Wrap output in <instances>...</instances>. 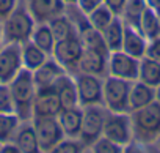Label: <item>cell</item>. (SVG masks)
<instances>
[{
  "label": "cell",
  "mask_w": 160,
  "mask_h": 153,
  "mask_svg": "<svg viewBox=\"0 0 160 153\" xmlns=\"http://www.w3.org/2000/svg\"><path fill=\"white\" fill-rule=\"evenodd\" d=\"M155 101H157V103L160 104V85H158V87L155 89Z\"/></svg>",
  "instance_id": "obj_40"
},
{
  "label": "cell",
  "mask_w": 160,
  "mask_h": 153,
  "mask_svg": "<svg viewBox=\"0 0 160 153\" xmlns=\"http://www.w3.org/2000/svg\"><path fill=\"white\" fill-rule=\"evenodd\" d=\"M132 82L107 76L104 79V104L110 112H129V93Z\"/></svg>",
  "instance_id": "obj_4"
},
{
  "label": "cell",
  "mask_w": 160,
  "mask_h": 153,
  "mask_svg": "<svg viewBox=\"0 0 160 153\" xmlns=\"http://www.w3.org/2000/svg\"><path fill=\"white\" fill-rule=\"evenodd\" d=\"M115 18V14L102 3L101 7H98L96 10H93L90 14H87V19H88V22L96 29V30H99L101 33L107 29V25L112 22V19Z\"/></svg>",
  "instance_id": "obj_28"
},
{
  "label": "cell",
  "mask_w": 160,
  "mask_h": 153,
  "mask_svg": "<svg viewBox=\"0 0 160 153\" xmlns=\"http://www.w3.org/2000/svg\"><path fill=\"white\" fill-rule=\"evenodd\" d=\"M32 41L39 47L42 49L46 54H52L53 52V47H55V38L52 35V30L49 27V24H41L38 25L33 33H32Z\"/></svg>",
  "instance_id": "obj_25"
},
{
  "label": "cell",
  "mask_w": 160,
  "mask_h": 153,
  "mask_svg": "<svg viewBox=\"0 0 160 153\" xmlns=\"http://www.w3.org/2000/svg\"><path fill=\"white\" fill-rule=\"evenodd\" d=\"M13 142L19 147L22 153H44L39 147V142L32 123H25L19 126L13 137Z\"/></svg>",
  "instance_id": "obj_20"
},
{
  "label": "cell",
  "mask_w": 160,
  "mask_h": 153,
  "mask_svg": "<svg viewBox=\"0 0 160 153\" xmlns=\"http://www.w3.org/2000/svg\"><path fill=\"white\" fill-rule=\"evenodd\" d=\"M21 57H22V66L28 71H35L38 69L46 60H47V54L39 49L33 41H25L21 46Z\"/></svg>",
  "instance_id": "obj_22"
},
{
  "label": "cell",
  "mask_w": 160,
  "mask_h": 153,
  "mask_svg": "<svg viewBox=\"0 0 160 153\" xmlns=\"http://www.w3.org/2000/svg\"><path fill=\"white\" fill-rule=\"evenodd\" d=\"M122 153H160L155 144H140L132 140L122 148Z\"/></svg>",
  "instance_id": "obj_33"
},
{
  "label": "cell",
  "mask_w": 160,
  "mask_h": 153,
  "mask_svg": "<svg viewBox=\"0 0 160 153\" xmlns=\"http://www.w3.org/2000/svg\"><path fill=\"white\" fill-rule=\"evenodd\" d=\"M19 118L16 114H0V144L13 140L18 128Z\"/></svg>",
  "instance_id": "obj_27"
},
{
  "label": "cell",
  "mask_w": 160,
  "mask_h": 153,
  "mask_svg": "<svg viewBox=\"0 0 160 153\" xmlns=\"http://www.w3.org/2000/svg\"><path fill=\"white\" fill-rule=\"evenodd\" d=\"M8 85L14 103V114L21 122H28L33 118V100L36 93L33 73L22 68Z\"/></svg>",
  "instance_id": "obj_2"
},
{
  "label": "cell",
  "mask_w": 160,
  "mask_h": 153,
  "mask_svg": "<svg viewBox=\"0 0 160 153\" xmlns=\"http://www.w3.org/2000/svg\"><path fill=\"white\" fill-rule=\"evenodd\" d=\"M152 101H155V89L140 81H133L130 87V93H129V112L141 109L151 104Z\"/></svg>",
  "instance_id": "obj_19"
},
{
  "label": "cell",
  "mask_w": 160,
  "mask_h": 153,
  "mask_svg": "<svg viewBox=\"0 0 160 153\" xmlns=\"http://www.w3.org/2000/svg\"><path fill=\"white\" fill-rule=\"evenodd\" d=\"M0 114H14V103L8 84H0Z\"/></svg>",
  "instance_id": "obj_32"
},
{
  "label": "cell",
  "mask_w": 160,
  "mask_h": 153,
  "mask_svg": "<svg viewBox=\"0 0 160 153\" xmlns=\"http://www.w3.org/2000/svg\"><path fill=\"white\" fill-rule=\"evenodd\" d=\"M57 118L66 137H78L80 128H82V120H83V107L77 106L71 109H61Z\"/></svg>",
  "instance_id": "obj_18"
},
{
  "label": "cell",
  "mask_w": 160,
  "mask_h": 153,
  "mask_svg": "<svg viewBox=\"0 0 160 153\" xmlns=\"http://www.w3.org/2000/svg\"><path fill=\"white\" fill-rule=\"evenodd\" d=\"M75 85L80 107L104 104V81L99 76L80 73L75 76Z\"/></svg>",
  "instance_id": "obj_6"
},
{
  "label": "cell",
  "mask_w": 160,
  "mask_h": 153,
  "mask_svg": "<svg viewBox=\"0 0 160 153\" xmlns=\"http://www.w3.org/2000/svg\"><path fill=\"white\" fill-rule=\"evenodd\" d=\"M146 55L157 60V62H160V36H157V38H154L148 43Z\"/></svg>",
  "instance_id": "obj_36"
},
{
  "label": "cell",
  "mask_w": 160,
  "mask_h": 153,
  "mask_svg": "<svg viewBox=\"0 0 160 153\" xmlns=\"http://www.w3.org/2000/svg\"><path fill=\"white\" fill-rule=\"evenodd\" d=\"M2 38H3V30L0 29V49H2Z\"/></svg>",
  "instance_id": "obj_41"
},
{
  "label": "cell",
  "mask_w": 160,
  "mask_h": 153,
  "mask_svg": "<svg viewBox=\"0 0 160 153\" xmlns=\"http://www.w3.org/2000/svg\"><path fill=\"white\" fill-rule=\"evenodd\" d=\"M140 69V58H135L122 51L110 52L108 55V76L126 81H137Z\"/></svg>",
  "instance_id": "obj_10"
},
{
  "label": "cell",
  "mask_w": 160,
  "mask_h": 153,
  "mask_svg": "<svg viewBox=\"0 0 160 153\" xmlns=\"http://www.w3.org/2000/svg\"><path fill=\"white\" fill-rule=\"evenodd\" d=\"M0 145H2V144H0Z\"/></svg>",
  "instance_id": "obj_45"
},
{
  "label": "cell",
  "mask_w": 160,
  "mask_h": 153,
  "mask_svg": "<svg viewBox=\"0 0 160 153\" xmlns=\"http://www.w3.org/2000/svg\"><path fill=\"white\" fill-rule=\"evenodd\" d=\"M61 103L53 85L36 89L33 100V117H58Z\"/></svg>",
  "instance_id": "obj_12"
},
{
  "label": "cell",
  "mask_w": 160,
  "mask_h": 153,
  "mask_svg": "<svg viewBox=\"0 0 160 153\" xmlns=\"http://www.w3.org/2000/svg\"><path fill=\"white\" fill-rule=\"evenodd\" d=\"M22 68L19 44L10 43L7 47L0 49V84H10Z\"/></svg>",
  "instance_id": "obj_11"
},
{
  "label": "cell",
  "mask_w": 160,
  "mask_h": 153,
  "mask_svg": "<svg viewBox=\"0 0 160 153\" xmlns=\"http://www.w3.org/2000/svg\"><path fill=\"white\" fill-rule=\"evenodd\" d=\"M49 27H50V30H52V35H53V38H55V43H57V41H61V40H66V38H69V36L77 35V33H75V29H74V25H72V22H71L66 16H63V14H60V16L50 19V21H49Z\"/></svg>",
  "instance_id": "obj_26"
},
{
  "label": "cell",
  "mask_w": 160,
  "mask_h": 153,
  "mask_svg": "<svg viewBox=\"0 0 160 153\" xmlns=\"http://www.w3.org/2000/svg\"><path fill=\"white\" fill-rule=\"evenodd\" d=\"M64 68L55 60H46L38 69L33 71V81L36 89H44V87H50L55 84V81L60 78L61 74H64Z\"/></svg>",
  "instance_id": "obj_16"
},
{
  "label": "cell",
  "mask_w": 160,
  "mask_h": 153,
  "mask_svg": "<svg viewBox=\"0 0 160 153\" xmlns=\"http://www.w3.org/2000/svg\"><path fill=\"white\" fill-rule=\"evenodd\" d=\"M102 3H104V0H77V5L83 14H90L93 10H96Z\"/></svg>",
  "instance_id": "obj_35"
},
{
  "label": "cell",
  "mask_w": 160,
  "mask_h": 153,
  "mask_svg": "<svg viewBox=\"0 0 160 153\" xmlns=\"http://www.w3.org/2000/svg\"><path fill=\"white\" fill-rule=\"evenodd\" d=\"M90 148H91V153H122L124 147H121L116 142L101 136Z\"/></svg>",
  "instance_id": "obj_31"
},
{
  "label": "cell",
  "mask_w": 160,
  "mask_h": 153,
  "mask_svg": "<svg viewBox=\"0 0 160 153\" xmlns=\"http://www.w3.org/2000/svg\"><path fill=\"white\" fill-rule=\"evenodd\" d=\"M102 35H104L105 44H107L110 52L121 51L122 38H124V22L121 21V18L115 16L112 19V22L107 25V29L102 32Z\"/></svg>",
  "instance_id": "obj_23"
},
{
  "label": "cell",
  "mask_w": 160,
  "mask_h": 153,
  "mask_svg": "<svg viewBox=\"0 0 160 153\" xmlns=\"http://www.w3.org/2000/svg\"><path fill=\"white\" fill-rule=\"evenodd\" d=\"M83 153H91V151H83Z\"/></svg>",
  "instance_id": "obj_44"
},
{
  "label": "cell",
  "mask_w": 160,
  "mask_h": 153,
  "mask_svg": "<svg viewBox=\"0 0 160 153\" xmlns=\"http://www.w3.org/2000/svg\"><path fill=\"white\" fill-rule=\"evenodd\" d=\"M127 0H104V5L115 14V16H121L124 13Z\"/></svg>",
  "instance_id": "obj_34"
},
{
  "label": "cell",
  "mask_w": 160,
  "mask_h": 153,
  "mask_svg": "<svg viewBox=\"0 0 160 153\" xmlns=\"http://www.w3.org/2000/svg\"><path fill=\"white\" fill-rule=\"evenodd\" d=\"M32 125L35 128L39 147L44 153H47L50 148H53L60 140L66 137L57 117H33Z\"/></svg>",
  "instance_id": "obj_8"
},
{
  "label": "cell",
  "mask_w": 160,
  "mask_h": 153,
  "mask_svg": "<svg viewBox=\"0 0 160 153\" xmlns=\"http://www.w3.org/2000/svg\"><path fill=\"white\" fill-rule=\"evenodd\" d=\"M129 114L133 140L140 144H155L160 136V104L152 101L151 104Z\"/></svg>",
  "instance_id": "obj_1"
},
{
  "label": "cell",
  "mask_w": 160,
  "mask_h": 153,
  "mask_svg": "<svg viewBox=\"0 0 160 153\" xmlns=\"http://www.w3.org/2000/svg\"><path fill=\"white\" fill-rule=\"evenodd\" d=\"M35 30V19L25 8H14V11L5 19L3 25V38L8 43L24 44L32 40V33Z\"/></svg>",
  "instance_id": "obj_3"
},
{
  "label": "cell",
  "mask_w": 160,
  "mask_h": 153,
  "mask_svg": "<svg viewBox=\"0 0 160 153\" xmlns=\"http://www.w3.org/2000/svg\"><path fill=\"white\" fill-rule=\"evenodd\" d=\"M102 136L116 142L121 147H126L127 144H130L133 140L130 114L129 112H110V111H107Z\"/></svg>",
  "instance_id": "obj_5"
},
{
  "label": "cell",
  "mask_w": 160,
  "mask_h": 153,
  "mask_svg": "<svg viewBox=\"0 0 160 153\" xmlns=\"http://www.w3.org/2000/svg\"><path fill=\"white\" fill-rule=\"evenodd\" d=\"M105 115H107V111L102 106L83 107V120H82L78 139L83 142L85 147H91L102 136Z\"/></svg>",
  "instance_id": "obj_7"
},
{
  "label": "cell",
  "mask_w": 160,
  "mask_h": 153,
  "mask_svg": "<svg viewBox=\"0 0 160 153\" xmlns=\"http://www.w3.org/2000/svg\"><path fill=\"white\" fill-rule=\"evenodd\" d=\"M146 49H148V40L143 36V33L138 29H135L133 25L126 22L121 51L135 58H143L146 55Z\"/></svg>",
  "instance_id": "obj_14"
},
{
  "label": "cell",
  "mask_w": 160,
  "mask_h": 153,
  "mask_svg": "<svg viewBox=\"0 0 160 153\" xmlns=\"http://www.w3.org/2000/svg\"><path fill=\"white\" fill-rule=\"evenodd\" d=\"M144 8H146L144 0H127L124 13H122L126 16V19H127V24H130L135 29H138L140 18H141V13H143Z\"/></svg>",
  "instance_id": "obj_29"
},
{
  "label": "cell",
  "mask_w": 160,
  "mask_h": 153,
  "mask_svg": "<svg viewBox=\"0 0 160 153\" xmlns=\"http://www.w3.org/2000/svg\"><path fill=\"white\" fill-rule=\"evenodd\" d=\"M0 153H22V151L13 140H10V142H5L0 145Z\"/></svg>",
  "instance_id": "obj_38"
},
{
  "label": "cell",
  "mask_w": 160,
  "mask_h": 153,
  "mask_svg": "<svg viewBox=\"0 0 160 153\" xmlns=\"http://www.w3.org/2000/svg\"><path fill=\"white\" fill-rule=\"evenodd\" d=\"M16 8V0H0V19H7Z\"/></svg>",
  "instance_id": "obj_37"
},
{
  "label": "cell",
  "mask_w": 160,
  "mask_h": 153,
  "mask_svg": "<svg viewBox=\"0 0 160 153\" xmlns=\"http://www.w3.org/2000/svg\"><path fill=\"white\" fill-rule=\"evenodd\" d=\"M144 2H146V7L148 8L154 10L160 16V0H144Z\"/></svg>",
  "instance_id": "obj_39"
},
{
  "label": "cell",
  "mask_w": 160,
  "mask_h": 153,
  "mask_svg": "<svg viewBox=\"0 0 160 153\" xmlns=\"http://www.w3.org/2000/svg\"><path fill=\"white\" fill-rule=\"evenodd\" d=\"M140 82L157 89L160 85V62L144 55L140 58V69H138V79Z\"/></svg>",
  "instance_id": "obj_21"
},
{
  "label": "cell",
  "mask_w": 160,
  "mask_h": 153,
  "mask_svg": "<svg viewBox=\"0 0 160 153\" xmlns=\"http://www.w3.org/2000/svg\"><path fill=\"white\" fill-rule=\"evenodd\" d=\"M138 30L143 33V36L146 40H154L157 36H160V16L151 10V8H144L140 18V24H138Z\"/></svg>",
  "instance_id": "obj_24"
},
{
  "label": "cell",
  "mask_w": 160,
  "mask_h": 153,
  "mask_svg": "<svg viewBox=\"0 0 160 153\" xmlns=\"http://www.w3.org/2000/svg\"><path fill=\"white\" fill-rule=\"evenodd\" d=\"M53 87H55V90L58 93V98H60V103H61V109H71V107H77L78 106V95H77L75 79H72L71 76H68L64 73L55 81Z\"/></svg>",
  "instance_id": "obj_17"
},
{
  "label": "cell",
  "mask_w": 160,
  "mask_h": 153,
  "mask_svg": "<svg viewBox=\"0 0 160 153\" xmlns=\"http://www.w3.org/2000/svg\"><path fill=\"white\" fill-rule=\"evenodd\" d=\"M66 3H77V0H64Z\"/></svg>",
  "instance_id": "obj_43"
},
{
  "label": "cell",
  "mask_w": 160,
  "mask_h": 153,
  "mask_svg": "<svg viewBox=\"0 0 160 153\" xmlns=\"http://www.w3.org/2000/svg\"><path fill=\"white\" fill-rule=\"evenodd\" d=\"M83 151H85V145L78 137H68L60 140L47 153H83Z\"/></svg>",
  "instance_id": "obj_30"
},
{
  "label": "cell",
  "mask_w": 160,
  "mask_h": 153,
  "mask_svg": "<svg viewBox=\"0 0 160 153\" xmlns=\"http://www.w3.org/2000/svg\"><path fill=\"white\" fill-rule=\"evenodd\" d=\"M78 69L85 74L104 76L108 71V55L94 49H85L78 62Z\"/></svg>",
  "instance_id": "obj_15"
},
{
  "label": "cell",
  "mask_w": 160,
  "mask_h": 153,
  "mask_svg": "<svg viewBox=\"0 0 160 153\" xmlns=\"http://www.w3.org/2000/svg\"><path fill=\"white\" fill-rule=\"evenodd\" d=\"M85 47L78 35L69 36L66 40L57 41L53 47V58L66 69V68H78V62L82 58Z\"/></svg>",
  "instance_id": "obj_9"
},
{
  "label": "cell",
  "mask_w": 160,
  "mask_h": 153,
  "mask_svg": "<svg viewBox=\"0 0 160 153\" xmlns=\"http://www.w3.org/2000/svg\"><path fill=\"white\" fill-rule=\"evenodd\" d=\"M64 0H30V14L35 21L46 24L50 19L63 14L64 11Z\"/></svg>",
  "instance_id": "obj_13"
},
{
  "label": "cell",
  "mask_w": 160,
  "mask_h": 153,
  "mask_svg": "<svg viewBox=\"0 0 160 153\" xmlns=\"http://www.w3.org/2000/svg\"><path fill=\"white\" fill-rule=\"evenodd\" d=\"M155 147H157V148L160 150V136H158V139L155 140Z\"/></svg>",
  "instance_id": "obj_42"
}]
</instances>
